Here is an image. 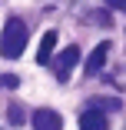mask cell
Wrapping results in <instances>:
<instances>
[{"mask_svg":"<svg viewBox=\"0 0 126 130\" xmlns=\"http://www.w3.org/2000/svg\"><path fill=\"white\" fill-rule=\"evenodd\" d=\"M27 40H30V30L27 23H23L20 17H10L4 34H0V54H4L7 60H17L23 50H27Z\"/></svg>","mask_w":126,"mask_h":130,"instance_id":"6da1fadb","label":"cell"},{"mask_svg":"<svg viewBox=\"0 0 126 130\" xmlns=\"http://www.w3.org/2000/svg\"><path fill=\"white\" fill-rule=\"evenodd\" d=\"M33 130H63V120L57 110H50V107H40L33 113Z\"/></svg>","mask_w":126,"mask_h":130,"instance_id":"7a4b0ae2","label":"cell"},{"mask_svg":"<svg viewBox=\"0 0 126 130\" xmlns=\"http://www.w3.org/2000/svg\"><path fill=\"white\" fill-rule=\"evenodd\" d=\"M106 54H110V40H103V43H96V50L86 57V77H96L99 70H103V63H106Z\"/></svg>","mask_w":126,"mask_h":130,"instance_id":"3957f363","label":"cell"},{"mask_svg":"<svg viewBox=\"0 0 126 130\" xmlns=\"http://www.w3.org/2000/svg\"><path fill=\"white\" fill-rule=\"evenodd\" d=\"M80 130H110V123H106V117L96 107H90V110L80 113Z\"/></svg>","mask_w":126,"mask_h":130,"instance_id":"277c9868","label":"cell"},{"mask_svg":"<svg viewBox=\"0 0 126 130\" xmlns=\"http://www.w3.org/2000/svg\"><path fill=\"white\" fill-rule=\"evenodd\" d=\"M77 63H80V47H66L63 54H60V60H57V77H60V80H66L70 67H77Z\"/></svg>","mask_w":126,"mask_h":130,"instance_id":"5b68a950","label":"cell"},{"mask_svg":"<svg viewBox=\"0 0 126 130\" xmlns=\"http://www.w3.org/2000/svg\"><path fill=\"white\" fill-rule=\"evenodd\" d=\"M53 47H57V30H46L43 40H40V54H37V63L46 67L50 60H53Z\"/></svg>","mask_w":126,"mask_h":130,"instance_id":"8992f818","label":"cell"},{"mask_svg":"<svg viewBox=\"0 0 126 130\" xmlns=\"http://www.w3.org/2000/svg\"><path fill=\"white\" fill-rule=\"evenodd\" d=\"M7 120H10L13 127H23L27 113H23V107H20V103H10V107H7Z\"/></svg>","mask_w":126,"mask_h":130,"instance_id":"52a82bcc","label":"cell"},{"mask_svg":"<svg viewBox=\"0 0 126 130\" xmlns=\"http://www.w3.org/2000/svg\"><path fill=\"white\" fill-rule=\"evenodd\" d=\"M90 107H103V110H119V100H113V97H106V100H90Z\"/></svg>","mask_w":126,"mask_h":130,"instance_id":"ba28073f","label":"cell"},{"mask_svg":"<svg viewBox=\"0 0 126 130\" xmlns=\"http://www.w3.org/2000/svg\"><path fill=\"white\" fill-rule=\"evenodd\" d=\"M4 87L17 90V87H20V77H17V73H7V77H4Z\"/></svg>","mask_w":126,"mask_h":130,"instance_id":"9c48e42d","label":"cell"},{"mask_svg":"<svg viewBox=\"0 0 126 130\" xmlns=\"http://www.w3.org/2000/svg\"><path fill=\"white\" fill-rule=\"evenodd\" d=\"M110 7L113 10H126V0H110Z\"/></svg>","mask_w":126,"mask_h":130,"instance_id":"30bf717a","label":"cell"}]
</instances>
